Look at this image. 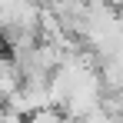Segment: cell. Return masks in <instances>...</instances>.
<instances>
[{
	"mask_svg": "<svg viewBox=\"0 0 123 123\" xmlns=\"http://www.w3.org/2000/svg\"><path fill=\"white\" fill-rule=\"evenodd\" d=\"M67 117H63L60 106H53V103H47V106H40V110H33V113H27V123H63Z\"/></svg>",
	"mask_w": 123,
	"mask_h": 123,
	"instance_id": "2",
	"label": "cell"
},
{
	"mask_svg": "<svg viewBox=\"0 0 123 123\" xmlns=\"http://www.w3.org/2000/svg\"><path fill=\"white\" fill-rule=\"evenodd\" d=\"M86 3H110V7H120V0H86Z\"/></svg>",
	"mask_w": 123,
	"mask_h": 123,
	"instance_id": "4",
	"label": "cell"
},
{
	"mask_svg": "<svg viewBox=\"0 0 123 123\" xmlns=\"http://www.w3.org/2000/svg\"><path fill=\"white\" fill-rule=\"evenodd\" d=\"M43 7L57 17V23L63 27V33H73L80 40V27H83V17H86V0H40Z\"/></svg>",
	"mask_w": 123,
	"mask_h": 123,
	"instance_id": "1",
	"label": "cell"
},
{
	"mask_svg": "<svg viewBox=\"0 0 123 123\" xmlns=\"http://www.w3.org/2000/svg\"><path fill=\"white\" fill-rule=\"evenodd\" d=\"M0 123H27V117L10 110V106H0Z\"/></svg>",
	"mask_w": 123,
	"mask_h": 123,
	"instance_id": "3",
	"label": "cell"
}]
</instances>
